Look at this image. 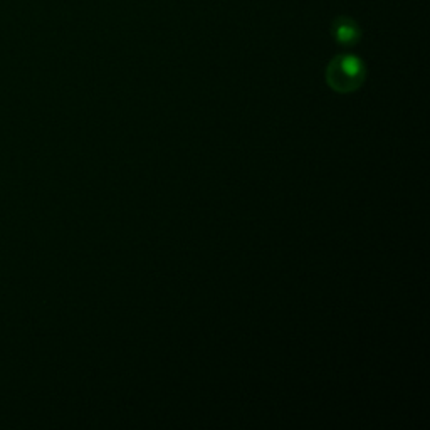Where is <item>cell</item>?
<instances>
[{"mask_svg": "<svg viewBox=\"0 0 430 430\" xmlns=\"http://www.w3.org/2000/svg\"><path fill=\"white\" fill-rule=\"evenodd\" d=\"M330 86L336 91L348 93L356 89L365 78V66L356 56L344 54V56L335 57L326 71Z\"/></svg>", "mask_w": 430, "mask_h": 430, "instance_id": "obj_1", "label": "cell"}, {"mask_svg": "<svg viewBox=\"0 0 430 430\" xmlns=\"http://www.w3.org/2000/svg\"><path fill=\"white\" fill-rule=\"evenodd\" d=\"M331 34H333L336 42L342 44V46H353V44H356L360 40L361 29L351 17L339 16L333 21Z\"/></svg>", "mask_w": 430, "mask_h": 430, "instance_id": "obj_2", "label": "cell"}]
</instances>
